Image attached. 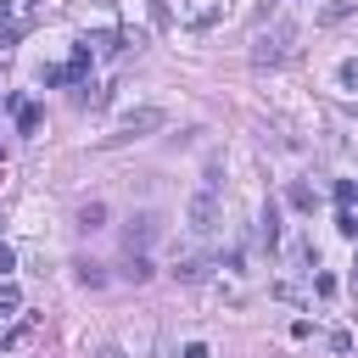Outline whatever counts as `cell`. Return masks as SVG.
<instances>
[{"label":"cell","mask_w":358,"mask_h":358,"mask_svg":"<svg viewBox=\"0 0 358 358\" xmlns=\"http://www.w3.org/2000/svg\"><path fill=\"white\" fill-rule=\"evenodd\" d=\"M168 117H162V106H134V112H123L117 117V140H140V134H157Z\"/></svg>","instance_id":"1"},{"label":"cell","mask_w":358,"mask_h":358,"mask_svg":"<svg viewBox=\"0 0 358 358\" xmlns=\"http://www.w3.org/2000/svg\"><path fill=\"white\" fill-rule=\"evenodd\" d=\"M291 39H296V28L291 22H274V28H263L257 34V62H285V50H291Z\"/></svg>","instance_id":"2"},{"label":"cell","mask_w":358,"mask_h":358,"mask_svg":"<svg viewBox=\"0 0 358 358\" xmlns=\"http://www.w3.org/2000/svg\"><path fill=\"white\" fill-rule=\"evenodd\" d=\"M190 229H196V235L213 229V190H201V196L190 201Z\"/></svg>","instance_id":"3"},{"label":"cell","mask_w":358,"mask_h":358,"mask_svg":"<svg viewBox=\"0 0 358 358\" xmlns=\"http://www.w3.org/2000/svg\"><path fill=\"white\" fill-rule=\"evenodd\" d=\"M17 313H22V291L11 280H0V319H17Z\"/></svg>","instance_id":"4"},{"label":"cell","mask_w":358,"mask_h":358,"mask_svg":"<svg viewBox=\"0 0 358 358\" xmlns=\"http://www.w3.org/2000/svg\"><path fill=\"white\" fill-rule=\"evenodd\" d=\"M173 274H179V280H201V274H207V257H185Z\"/></svg>","instance_id":"5"},{"label":"cell","mask_w":358,"mask_h":358,"mask_svg":"<svg viewBox=\"0 0 358 358\" xmlns=\"http://www.w3.org/2000/svg\"><path fill=\"white\" fill-rule=\"evenodd\" d=\"M17 129L34 134V129H39V106H17Z\"/></svg>","instance_id":"6"},{"label":"cell","mask_w":358,"mask_h":358,"mask_svg":"<svg viewBox=\"0 0 358 358\" xmlns=\"http://www.w3.org/2000/svg\"><path fill=\"white\" fill-rule=\"evenodd\" d=\"M101 218H106V207H101V201H90V207H84V213H78V224H84V229H95V224H101Z\"/></svg>","instance_id":"7"},{"label":"cell","mask_w":358,"mask_h":358,"mask_svg":"<svg viewBox=\"0 0 358 358\" xmlns=\"http://www.w3.org/2000/svg\"><path fill=\"white\" fill-rule=\"evenodd\" d=\"M336 229H341V235H358V213L341 207V213H336Z\"/></svg>","instance_id":"8"},{"label":"cell","mask_w":358,"mask_h":358,"mask_svg":"<svg viewBox=\"0 0 358 358\" xmlns=\"http://www.w3.org/2000/svg\"><path fill=\"white\" fill-rule=\"evenodd\" d=\"M336 201H341V207H352V201H358V185H352V179H341V185H336Z\"/></svg>","instance_id":"9"},{"label":"cell","mask_w":358,"mask_h":358,"mask_svg":"<svg viewBox=\"0 0 358 358\" xmlns=\"http://www.w3.org/2000/svg\"><path fill=\"white\" fill-rule=\"evenodd\" d=\"M313 291L319 296H336V274H313Z\"/></svg>","instance_id":"10"},{"label":"cell","mask_w":358,"mask_h":358,"mask_svg":"<svg viewBox=\"0 0 358 358\" xmlns=\"http://www.w3.org/2000/svg\"><path fill=\"white\" fill-rule=\"evenodd\" d=\"M341 84H347V90H358V56H352V62H341Z\"/></svg>","instance_id":"11"},{"label":"cell","mask_w":358,"mask_h":358,"mask_svg":"<svg viewBox=\"0 0 358 358\" xmlns=\"http://www.w3.org/2000/svg\"><path fill=\"white\" fill-rule=\"evenodd\" d=\"M185 358H213V352H207V341H190V347H185Z\"/></svg>","instance_id":"12"},{"label":"cell","mask_w":358,"mask_h":358,"mask_svg":"<svg viewBox=\"0 0 358 358\" xmlns=\"http://www.w3.org/2000/svg\"><path fill=\"white\" fill-rule=\"evenodd\" d=\"M11 274V246H0V280Z\"/></svg>","instance_id":"13"},{"label":"cell","mask_w":358,"mask_h":358,"mask_svg":"<svg viewBox=\"0 0 358 358\" xmlns=\"http://www.w3.org/2000/svg\"><path fill=\"white\" fill-rule=\"evenodd\" d=\"M352 285H358V263H352Z\"/></svg>","instance_id":"14"}]
</instances>
